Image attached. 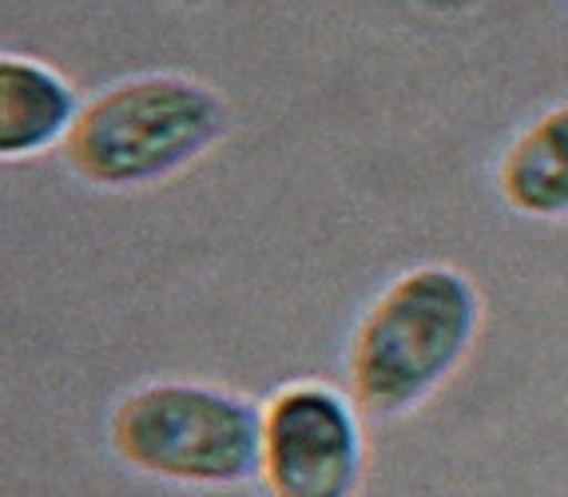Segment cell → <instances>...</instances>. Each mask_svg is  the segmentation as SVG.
Here are the masks:
<instances>
[{"mask_svg":"<svg viewBox=\"0 0 568 497\" xmlns=\"http://www.w3.org/2000/svg\"><path fill=\"white\" fill-rule=\"evenodd\" d=\"M493 187L532 223H568V97L545 104L493 163Z\"/></svg>","mask_w":568,"mask_h":497,"instance_id":"6","label":"cell"},{"mask_svg":"<svg viewBox=\"0 0 568 497\" xmlns=\"http://www.w3.org/2000/svg\"><path fill=\"white\" fill-rule=\"evenodd\" d=\"M84 112V92L68 72L37 52H0V155L4 163H40L60 152Z\"/></svg>","mask_w":568,"mask_h":497,"instance_id":"5","label":"cell"},{"mask_svg":"<svg viewBox=\"0 0 568 497\" xmlns=\"http://www.w3.org/2000/svg\"><path fill=\"white\" fill-rule=\"evenodd\" d=\"M489 306L469 271L414 263L386 278L346 338V394L369 422L426 410L474 363Z\"/></svg>","mask_w":568,"mask_h":497,"instance_id":"1","label":"cell"},{"mask_svg":"<svg viewBox=\"0 0 568 497\" xmlns=\"http://www.w3.org/2000/svg\"><path fill=\"white\" fill-rule=\"evenodd\" d=\"M115 462L183 489H239L263 469V406L211 378H148L108 414Z\"/></svg>","mask_w":568,"mask_h":497,"instance_id":"3","label":"cell"},{"mask_svg":"<svg viewBox=\"0 0 568 497\" xmlns=\"http://www.w3.org/2000/svg\"><path fill=\"white\" fill-rule=\"evenodd\" d=\"M231 128V104L207 80L132 72L84 100L60 168L100 195L155 192L211 160Z\"/></svg>","mask_w":568,"mask_h":497,"instance_id":"2","label":"cell"},{"mask_svg":"<svg viewBox=\"0 0 568 497\" xmlns=\"http://www.w3.org/2000/svg\"><path fill=\"white\" fill-rule=\"evenodd\" d=\"M369 474V418L326 378H291L263 402L266 497H358Z\"/></svg>","mask_w":568,"mask_h":497,"instance_id":"4","label":"cell"}]
</instances>
